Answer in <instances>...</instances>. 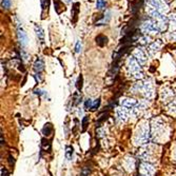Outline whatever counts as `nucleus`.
I'll use <instances>...</instances> for the list:
<instances>
[{"mask_svg":"<svg viewBox=\"0 0 176 176\" xmlns=\"http://www.w3.org/2000/svg\"><path fill=\"white\" fill-rule=\"evenodd\" d=\"M142 30L145 32H147V33H151V34H156L158 33V32H160L158 24L156 22H154V21H150V20L146 21V22L143 23Z\"/></svg>","mask_w":176,"mask_h":176,"instance_id":"f257e3e1","label":"nucleus"},{"mask_svg":"<svg viewBox=\"0 0 176 176\" xmlns=\"http://www.w3.org/2000/svg\"><path fill=\"white\" fill-rule=\"evenodd\" d=\"M140 63H139V61L136 59L135 57H130L128 60V68L129 70L131 71V74L133 73H136V72H140Z\"/></svg>","mask_w":176,"mask_h":176,"instance_id":"f03ea898","label":"nucleus"},{"mask_svg":"<svg viewBox=\"0 0 176 176\" xmlns=\"http://www.w3.org/2000/svg\"><path fill=\"white\" fill-rule=\"evenodd\" d=\"M150 139V131L149 128H143L138 133V143H146Z\"/></svg>","mask_w":176,"mask_h":176,"instance_id":"7ed1b4c3","label":"nucleus"},{"mask_svg":"<svg viewBox=\"0 0 176 176\" xmlns=\"http://www.w3.org/2000/svg\"><path fill=\"white\" fill-rule=\"evenodd\" d=\"M140 172L142 174V176H152L154 173V168L153 166H151L148 162H145V164L141 165Z\"/></svg>","mask_w":176,"mask_h":176,"instance_id":"20e7f679","label":"nucleus"},{"mask_svg":"<svg viewBox=\"0 0 176 176\" xmlns=\"http://www.w3.org/2000/svg\"><path fill=\"white\" fill-rule=\"evenodd\" d=\"M134 57L139 61L140 64L146 63L147 61V55L146 53H145V51L141 50V49H136L135 52H134Z\"/></svg>","mask_w":176,"mask_h":176,"instance_id":"39448f33","label":"nucleus"},{"mask_svg":"<svg viewBox=\"0 0 176 176\" xmlns=\"http://www.w3.org/2000/svg\"><path fill=\"white\" fill-rule=\"evenodd\" d=\"M18 39L20 41L21 45H25L28 43V36H26V33L22 30V28H18Z\"/></svg>","mask_w":176,"mask_h":176,"instance_id":"423d86ee","label":"nucleus"},{"mask_svg":"<svg viewBox=\"0 0 176 176\" xmlns=\"http://www.w3.org/2000/svg\"><path fill=\"white\" fill-rule=\"evenodd\" d=\"M116 113H117V117H118L119 120L121 121H124L128 117V111H127V108H118L117 111H116Z\"/></svg>","mask_w":176,"mask_h":176,"instance_id":"0eeeda50","label":"nucleus"},{"mask_svg":"<svg viewBox=\"0 0 176 176\" xmlns=\"http://www.w3.org/2000/svg\"><path fill=\"white\" fill-rule=\"evenodd\" d=\"M136 103L137 102L134 99H130V98H126L123 99V100H121V106L127 109H133L136 106Z\"/></svg>","mask_w":176,"mask_h":176,"instance_id":"6e6552de","label":"nucleus"},{"mask_svg":"<svg viewBox=\"0 0 176 176\" xmlns=\"http://www.w3.org/2000/svg\"><path fill=\"white\" fill-rule=\"evenodd\" d=\"M54 5H55V11L58 14H61L62 12L66 11V6H64L61 0H54Z\"/></svg>","mask_w":176,"mask_h":176,"instance_id":"1a4fd4ad","label":"nucleus"},{"mask_svg":"<svg viewBox=\"0 0 176 176\" xmlns=\"http://www.w3.org/2000/svg\"><path fill=\"white\" fill-rule=\"evenodd\" d=\"M79 6H80V3L76 2L73 4V8H72V19H73V22H76L78 17V14H79Z\"/></svg>","mask_w":176,"mask_h":176,"instance_id":"9d476101","label":"nucleus"},{"mask_svg":"<svg viewBox=\"0 0 176 176\" xmlns=\"http://www.w3.org/2000/svg\"><path fill=\"white\" fill-rule=\"evenodd\" d=\"M35 32H36V35H37L38 39L40 40V42L41 43L44 42V33H43V30L40 25H38V24L35 25Z\"/></svg>","mask_w":176,"mask_h":176,"instance_id":"9b49d317","label":"nucleus"},{"mask_svg":"<svg viewBox=\"0 0 176 176\" xmlns=\"http://www.w3.org/2000/svg\"><path fill=\"white\" fill-rule=\"evenodd\" d=\"M34 70H35L36 73H40L44 70V63L41 59H37L36 62L34 63Z\"/></svg>","mask_w":176,"mask_h":176,"instance_id":"f8f14e48","label":"nucleus"},{"mask_svg":"<svg viewBox=\"0 0 176 176\" xmlns=\"http://www.w3.org/2000/svg\"><path fill=\"white\" fill-rule=\"evenodd\" d=\"M108 42V37L104 35H98L96 37V43L99 45V47H104Z\"/></svg>","mask_w":176,"mask_h":176,"instance_id":"ddd939ff","label":"nucleus"},{"mask_svg":"<svg viewBox=\"0 0 176 176\" xmlns=\"http://www.w3.org/2000/svg\"><path fill=\"white\" fill-rule=\"evenodd\" d=\"M159 49H160V44H159V42H154L149 47V52H150V54L153 55V54H155V53L158 52Z\"/></svg>","mask_w":176,"mask_h":176,"instance_id":"4468645a","label":"nucleus"},{"mask_svg":"<svg viewBox=\"0 0 176 176\" xmlns=\"http://www.w3.org/2000/svg\"><path fill=\"white\" fill-rule=\"evenodd\" d=\"M52 131H53V127H52V124H51V123H45L44 127H43V129H42L43 135H44V136L51 135Z\"/></svg>","mask_w":176,"mask_h":176,"instance_id":"2eb2a0df","label":"nucleus"},{"mask_svg":"<svg viewBox=\"0 0 176 176\" xmlns=\"http://www.w3.org/2000/svg\"><path fill=\"white\" fill-rule=\"evenodd\" d=\"M168 110L170 113L176 114V100H173L168 104Z\"/></svg>","mask_w":176,"mask_h":176,"instance_id":"dca6fc26","label":"nucleus"},{"mask_svg":"<svg viewBox=\"0 0 176 176\" xmlns=\"http://www.w3.org/2000/svg\"><path fill=\"white\" fill-rule=\"evenodd\" d=\"M173 95V92H171V91H168V90H162V92H161V97H162V99L165 100H167V99L169 98V97H171V96Z\"/></svg>","mask_w":176,"mask_h":176,"instance_id":"f3484780","label":"nucleus"},{"mask_svg":"<svg viewBox=\"0 0 176 176\" xmlns=\"http://www.w3.org/2000/svg\"><path fill=\"white\" fill-rule=\"evenodd\" d=\"M107 2L106 0H97V2H96V8L98 9V10H102V9L106 8Z\"/></svg>","mask_w":176,"mask_h":176,"instance_id":"a211bd4d","label":"nucleus"},{"mask_svg":"<svg viewBox=\"0 0 176 176\" xmlns=\"http://www.w3.org/2000/svg\"><path fill=\"white\" fill-rule=\"evenodd\" d=\"M72 155H73V148H71V147H68L67 148V151H66V156L68 159L72 158Z\"/></svg>","mask_w":176,"mask_h":176,"instance_id":"6ab92c4d","label":"nucleus"},{"mask_svg":"<svg viewBox=\"0 0 176 176\" xmlns=\"http://www.w3.org/2000/svg\"><path fill=\"white\" fill-rule=\"evenodd\" d=\"M2 8L3 9H9L11 6V4H12V1L11 0H2Z\"/></svg>","mask_w":176,"mask_h":176,"instance_id":"aec40b11","label":"nucleus"},{"mask_svg":"<svg viewBox=\"0 0 176 176\" xmlns=\"http://www.w3.org/2000/svg\"><path fill=\"white\" fill-rule=\"evenodd\" d=\"M76 87H77V90L80 91L81 88H82V76H79L78 77V80H77V83H76Z\"/></svg>","mask_w":176,"mask_h":176,"instance_id":"412c9836","label":"nucleus"},{"mask_svg":"<svg viewBox=\"0 0 176 176\" xmlns=\"http://www.w3.org/2000/svg\"><path fill=\"white\" fill-rule=\"evenodd\" d=\"M41 6H42L43 12H44L45 10H48V8H49V0H41Z\"/></svg>","mask_w":176,"mask_h":176,"instance_id":"4be33fe9","label":"nucleus"},{"mask_svg":"<svg viewBox=\"0 0 176 176\" xmlns=\"http://www.w3.org/2000/svg\"><path fill=\"white\" fill-rule=\"evenodd\" d=\"M84 107H86V109L92 110V107H93V101H92V99H87L86 103H84Z\"/></svg>","mask_w":176,"mask_h":176,"instance_id":"5701e85b","label":"nucleus"},{"mask_svg":"<svg viewBox=\"0 0 176 176\" xmlns=\"http://www.w3.org/2000/svg\"><path fill=\"white\" fill-rule=\"evenodd\" d=\"M88 121H89V117L88 116H84L83 117V120H82V130L83 131H86V129H87V124H88Z\"/></svg>","mask_w":176,"mask_h":176,"instance_id":"b1692460","label":"nucleus"},{"mask_svg":"<svg viewBox=\"0 0 176 176\" xmlns=\"http://www.w3.org/2000/svg\"><path fill=\"white\" fill-rule=\"evenodd\" d=\"M131 75H132V78H134V79H140V78L142 77V73H141V71L140 72L133 73V74H131Z\"/></svg>","mask_w":176,"mask_h":176,"instance_id":"393cba45","label":"nucleus"},{"mask_svg":"<svg viewBox=\"0 0 176 176\" xmlns=\"http://www.w3.org/2000/svg\"><path fill=\"white\" fill-rule=\"evenodd\" d=\"M99 104H100V99H96L95 100V102L93 103V107H92V111H94V110H96V109L98 108L99 107Z\"/></svg>","mask_w":176,"mask_h":176,"instance_id":"a878e982","label":"nucleus"},{"mask_svg":"<svg viewBox=\"0 0 176 176\" xmlns=\"http://www.w3.org/2000/svg\"><path fill=\"white\" fill-rule=\"evenodd\" d=\"M80 51H81V43L80 41H77L75 45V52L76 53H80Z\"/></svg>","mask_w":176,"mask_h":176,"instance_id":"bb28decb","label":"nucleus"},{"mask_svg":"<svg viewBox=\"0 0 176 176\" xmlns=\"http://www.w3.org/2000/svg\"><path fill=\"white\" fill-rule=\"evenodd\" d=\"M89 173H90V170L88 168H84L82 170V173H81V176H89Z\"/></svg>","mask_w":176,"mask_h":176,"instance_id":"cd10ccee","label":"nucleus"},{"mask_svg":"<svg viewBox=\"0 0 176 176\" xmlns=\"http://www.w3.org/2000/svg\"><path fill=\"white\" fill-rule=\"evenodd\" d=\"M139 42H140V43H147V42H149V38L148 37L140 38V39H139Z\"/></svg>","mask_w":176,"mask_h":176,"instance_id":"c85d7f7f","label":"nucleus"},{"mask_svg":"<svg viewBox=\"0 0 176 176\" xmlns=\"http://www.w3.org/2000/svg\"><path fill=\"white\" fill-rule=\"evenodd\" d=\"M1 176H8V171L3 167H1Z\"/></svg>","mask_w":176,"mask_h":176,"instance_id":"c756f323","label":"nucleus"},{"mask_svg":"<svg viewBox=\"0 0 176 176\" xmlns=\"http://www.w3.org/2000/svg\"><path fill=\"white\" fill-rule=\"evenodd\" d=\"M1 145H3V134L1 133Z\"/></svg>","mask_w":176,"mask_h":176,"instance_id":"7c9ffc66","label":"nucleus"},{"mask_svg":"<svg viewBox=\"0 0 176 176\" xmlns=\"http://www.w3.org/2000/svg\"><path fill=\"white\" fill-rule=\"evenodd\" d=\"M67 2H71V1H72V0H66Z\"/></svg>","mask_w":176,"mask_h":176,"instance_id":"2f4dec72","label":"nucleus"}]
</instances>
